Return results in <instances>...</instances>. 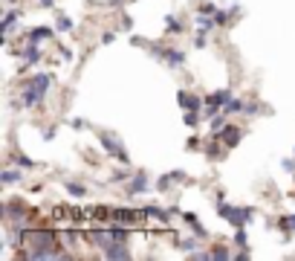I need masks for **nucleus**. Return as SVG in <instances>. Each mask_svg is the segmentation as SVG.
<instances>
[{
	"label": "nucleus",
	"mask_w": 295,
	"mask_h": 261,
	"mask_svg": "<svg viewBox=\"0 0 295 261\" xmlns=\"http://www.w3.org/2000/svg\"><path fill=\"white\" fill-rule=\"evenodd\" d=\"M226 122H229V113H223V110H220L217 116L209 119V134H212V137H217V134L226 128Z\"/></svg>",
	"instance_id": "412c9836"
},
{
	"label": "nucleus",
	"mask_w": 295,
	"mask_h": 261,
	"mask_svg": "<svg viewBox=\"0 0 295 261\" xmlns=\"http://www.w3.org/2000/svg\"><path fill=\"white\" fill-rule=\"evenodd\" d=\"M148 189H151V180H148V174H142V171H136V174H133V177L128 180V186H125V191H128V198L145 194Z\"/></svg>",
	"instance_id": "1a4fd4ad"
},
{
	"label": "nucleus",
	"mask_w": 295,
	"mask_h": 261,
	"mask_svg": "<svg viewBox=\"0 0 295 261\" xmlns=\"http://www.w3.org/2000/svg\"><path fill=\"white\" fill-rule=\"evenodd\" d=\"M209 47V32L206 29H197V35H194V49H206Z\"/></svg>",
	"instance_id": "2f4dec72"
},
{
	"label": "nucleus",
	"mask_w": 295,
	"mask_h": 261,
	"mask_svg": "<svg viewBox=\"0 0 295 261\" xmlns=\"http://www.w3.org/2000/svg\"><path fill=\"white\" fill-rule=\"evenodd\" d=\"M55 29L64 35V32H72V29H75V24H72L70 15H64V12H58V9H55Z\"/></svg>",
	"instance_id": "a211bd4d"
},
{
	"label": "nucleus",
	"mask_w": 295,
	"mask_h": 261,
	"mask_svg": "<svg viewBox=\"0 0 295 261\" xmlns=\"http://www.w3.org/2000/svg\"><path fill=\"white\" fill-rule=\"evenodd\" d=\"M61 55H64V58H61V61H70V58H72V49H67V47H61Z\"/></svg>",
	"instance_id": "a19ab883"
},
{
	"label": "nucleus",
	"mask_w": 295,
	"mask_h": 261,
	"mask_svg": "<svg viewBox=\"0 0 295 261\" xmlns=\"http://www.w3.org/2000/svg\"><path fill=\"white\" fill-rule=\"evenodd\" d=\"M102 255L110 261H130L133 258V249L128 247V241H110L105 249H102Z\"/></svg>",
	"instance_id": "423d86ee"
},
{
	"label": "nucleus",
	"mask_w": 295,
	"mask_h": 261,
	"mask_svg": "<svg viewBox=\"0 0 295 261\" xmlns=\"http://www.w3.org/2000/svg\"><path fill=\"white\" fill-rule=\"evenodd\" d=\"M107 3H110V6H122V3H125V0H107Z\"/></svg>",
	"instance_id": "79ce46f5"
},
{
	"label": "nucleus",
	"mask_w": 295,
	"mask_h": 261,
	"mask_svg": "<svg viewBox=\"0 0 295 261\" xmlns=\"http://www.w3.org/2000/svg\"><path fill=\"white\" fill-rule=\"evenodd\" d=\"M229 99H232V90H226V87H223V90H214V93H209V96H206V110H203V116H206V119L217 116V113L226 107V102H229Z\"/></svg>",
	"instance_id": "39448f33"
},
{
	"label": "nucleus",
	"mask_w": 295,
	"mask_h": 261,
	"mask_svg": "<svg viewBox=\"0 0 295 261\" xmlns=\"http://www.w3.org/2000/svg\"><path fill=\"white\" fill-rule=\"evenodd\" d=\"M177 105L182 110H197V113H203L206 110V99H200V96L191 93V90H177Z\"/></svg>",
	"instance_id": "6e6552de"
},
{
	"label": "nucleus",
	"mask_w": 295,
	"mask_h": 261,
	"mask_svg": "<svg viewBox=\"0 0 295 261\" xmlns=\"http://www.w3.org/2000/svg\"><path fill=\"white\" fill-rule=\"evenodd\" d=\"M174 183H188V177H185V171H168V174H159V177H156V191H168L171 189V186H174Z\"/></svg>",
	"instance_id": "9d476101"
},
{
	"label": "nucleus",
	"mask_w": 295,
	"mask_h": 261,
	"mask_svg": "<svg viewBox=\"0 0 295 261\" xmlns=\"http://www.w3.org/2000/svg\"><path fill=\"white\" fill-rule=\"evenodd\" d=\"M70 128H72V130H84V128H87V122L75 116V119H70Z\"/></svg>",
	"instance_id": "e433bc0d"
},
{
	"label": "nucleus",
	"mask_w": 295,
	"mask_h": 261,
	"mask_svg": "<svg viewBox=\"0 0 295 261\" xmlns=\"http://www.w3.org/2000/svg\"><path fill=\"white\" fill-rule=\"evenodd\" d=\"M24 168L18 166V168H6V171H3V174H0V186H3V189H9V186H15V183H24Z\"/></svg>",
	"instance_id": "ddd939ff"
},
{
	"label": "nucleus",
	"mask_w": 295,
	"mask_h": 261,
	"mask_svg": "<svg viewBox=\"0 0 295 261\" xmlns=\"http://www.w3.org/2000/svg\"><path fill=\"white\" fill-rule=\"evenodd\" d=\"M214 206H217V215H220L229 226H235V229L237 226H249L252 224V218H255V209H252V206H235V203H229L223 191L217 194Z\"/></svg>",
	"instance_id": "f03ea898"
},
{
	"label": "nucleus",
	"mask_w": 295,
	"mask_h": 261,
	"mask_svg": "<svg viewBox=\"0 0 295 261\" xmlns=\"http://www.w3.org/2000/svg\"><path fill=\"white\" fill-rule=\"evenodd\" d=\"M232 247H235V249H249V232H246V226H237V229H235V235H232Z\"/></svg>",
	"instance_id": "5701e85b"
},
{
	"label": "nucleus",
	"mask_w": 295,
	"mask_h": 261,
	"mask_svg": "<svg viewBox=\"0 0 295 261\" xmlns=\"http://www.w3.org/2000/svg\"><path fill=\"white\" fill-rule=\"evenodd\" d=\"M95 137H99V143H102L107 157L119 160L122 166H130V154L125 151V143L116 137V130H95Z\"/></svg>",
	"instance_id": "7ed1b4c3"
},
{
	"label": "nucleus",
	"mask_w": 295,
	"mask_h": 261,
	"mask_svg": "<svg viewBox=\"0 0 295 261\" xmlns=\"http://www.w3.org/2000/svg\"><path fill=\"white\" fill-rule=\"evenodd\" d=\"M38 6H44V9H52V12H55V0H38Z\"/></svg>",
	"instance_id": "58836bf2"
},
{
	"label": "nucleus",
	"mask_w": 295,
	"mask_h": 261,
	"mask_svg": "<svg viewBox=\"0 0 295 261\" xmlns=\"http://www.w3.org/2000/svg\"><path fill=\"white\" fill-rule=\"evenodd\" d=\"M209 258H214V261H229V258H235V252H232V247H226V244H217V247L209 249Z\"/></svg>",
	"instance_id": "aec40b11"
},
{
	"label": "nucleus",
	"mask_w": 295,
	"mask_h": 261,
	"mask_svg": "<svg viewBox=\"0 0 295 261\" xmlns=\"http://www.w3.org/2000/svg\"><path fill=\"white\" fill-rule=\"evenodd\" d=\"M113 41H116V29H105V32H102V44H113Z\"/></svg>",
	"instance_id": "72a5a7b5"
},
{
	"label": "nucleus",
	"mask_w": 295,
	"mask_h": 261,
	"mask_svg": "<svg viewBox=\"0 0 295 261\" xmlns=\"http://www.w3.org/2000/svg\"><path fill=\"white\" fill-rule=\"evenodd\" d=\"M275 226H278V229H281V232H283L286 238H289V235H295V212H292V215H281Z\"/></svg>",
	"instance_id": "4be33fe9"
},
{
	"label": "nucleus",
	"mask_w": 295,
	"mask_h": 261,
	"mask_svg": "<svg viewBox=\"0 0 295 261\" xmlns=\"http://www.w3.org/2000/svg\"><path fill=\"white\" fill-rule=\"evenodd\" d=\"M281 166L286 168V171H292V174H295V160H283Z\"/></svg>",
	"instance_id": "ea45409f"
},
{
	"label": "nucleus",
	"mask_w": 295,
	"mask_h": 261,
	"mask_svg": "<svg viewBox=\"0 0 295 261\" xmlns=\"http://www.w3.org/2000/svg\"><path fill=\"white\" fill-rule=\"evenodd\" d=\"M41 58H44V49H41V44H26V41H24V49H21V61H24V67L41 64Z\"/></svg>",
	"instance_id": "9b49d317"
},
{
	"label": "nucleus",
	"mask_w": 295,
	"mask_h": 261,
	"mask_svg": "<svg viewBox=\"0 0 295 261\" xmlns=\"http://www.w3.org/2000/svg\"><path fill=\"white\" fill-rule=\"evenodd\" d=\"M194 24H197V29H206V32H214V29H217V21H214V15H206V12H197Z\"/></svg>",
	"instance_id": "f3484780"
},
{
	"label": "nucleus",
	"mask_w": 295,
	"mask_h": 261,
	"mask_svg": "<svg viewBox=\"0 0 295 261\" xmlns=\"http://www.w3.org/2000/svg\"><path fill=\"white\" fill-rule=\"evenodd\" d=\"M182 29H185V26L179 24L174 15H165V32H168V35H179Z\"/></svg>",
	"instance_id": "c756f323"
},
{
	"label": "nucleus",
	"mask_w": 295,
	"mask_h": 261,
	"mask_svg": "<svg viewBox=\"0 0 295 261\" xmlns=\"http://www.w3.org/2000/svg\"><path fill=\"white\" fill-rule=\"evenodd\" d=\"M243 107H246V102H243V99H237V96H232V99L226 102L223 113H229V116H237V113H243Z\"/></svg>",
	"instance_id": "a878e982"
},
{
	"label": "nucleus",
	"mask_w": 295,
	"mask_h": 261,
	"mask_svg": "<svg viewBox=\"0 0 295 261\" xmlns=\"http://www.w3.org/2000/svg\"><path fill=\"white\" fill-rule=\"evenodd\" d=\"M272 107H263L260 102H246V107H243V116H269Z\"/></svg>",
	"instance_id": "b1692460"
},
{
	"label": "nucleus",
	"mask_w": 295,
	"mask_h": 261,
	"mask_svg": "<svg viewBox=\"0 0 295 261\" xmlns=\"http://www.w3.org/2000/svg\"><path fill=\"white\" fill-rule=\"evenodd\" d=\"M179 218L185 221V226H191V232H197L200 238H209V229L200 224V218H197L194 212H179Z\"/></svg>",
	"instance_id": "2eb2a0df"
},
{
	"label": "nucleus",
	"mask_w": 295,
	"mask_h": 261,
	"mask_svg": "<svg viewBox=\"0 0 295 261\" xmlns=\"http://www.w3.org/2000/svg\"><path fill=\"white\" fill-rule=\"evenodd\" d=\"M24 255H26V258H35V261L70 258V252L58 244V235H55V232H49V229H29Z\"/></svg>",
	"instance_id": "f257e3e1"
},
{
	"label": "nucleus",
	"mask_w": 295,
	"mask_h": 261,
	"mask_svg": "<svg viewBox=\"0 0 295 261\" xmlns=\"http://www.w3.org/2000/svg\"><path fill=\"white\" fill-rule=\"evenodd\" d=\"M200 119H206V116L197 113V110H182V122H185V128H197V125H200Z\"/></svg>",
	"instance_id": "cd10ccee"
},
{
	"label": "nucleus",
	"mask_w": 295,
	"mask_h": 261,
	"mask_svg": "<svg viewBox=\"0 0 295 261\" xmlns=\"http://www.w3.org/2000/svg\"><path fill=\"white\" fill-rule=\"evenodd\" d=\"M67 194H70V198H87V186H84V183H75V180H67Z\"/></svg>",
	"instance_id": "bb28decb"
},
{
	"label": "nucleus",
	"mask_w": 295,
	"mask_h": 261,
	"mask_svg": "<svg viewBox=\"0 0 295 261\" xmlns=\"http://www.w3.org/2000/svg\"><path fill=\"white\" fill-rule=\"evenodd\" d=\"M142 212L148 215V218H159V221L165 224L168 218H171V212H174V209H162V206H154V203H151V206H145Z\"/></svg>",
	"instance_id": "393cba45"
},
{
	"label": "nucleus",
	"mask_w": 295,
	"mask_h": 261,
	"mask_svg": "<svg viewBox=\"0 0 295 261\" xmlns=\"http://www.w3.org/2000/svg\"><path fill=\"white\" fill-rule=\"evenodd\" d=\"M9 163H15V166H21L24 168V171H32V168L38 166L35 160H32V157H26V154H18V151H12V154H9Z\"/></svg>",
	"instance_id": "6ab92c4d"
},
{
	"label": "nucleus",
	"mask_w": 295,
	"mask_h": 261,
	"mask_svg": "<svg viewBox=\"0 0 295 261\" xmlns=\"http://www.w3.org/2000/svg\"><path fill=\"white\" fill-rule=\"evenodd\" d=\"M55 134H58V130L52 128V125H49V128H44V130H41V137H44L47 143H52V140H55Z\"/></svg>",
	"instance_id": "f704fd0d"
},
{
	"label": "nucleus",
	"mask_w": 295,
	"mask_h": 261,
	"mask_svg": "<svg viewBox=\"0 0 295 261\" xmlns=\"http://www.w3.org/2000/svg\"><path fill=\"white\" fill-rule=\"evenodd\" d=\"M217 9H220V6H214L212 0H209V3H200V12H206V15H214Z\"/></svg>",
	"instance_id": "c9c22d12"
},
{
	"label": "nucleus",
	"mask_w": 295,
	"mask_h": 261,
	"mask_svg": "<svg viewBox=\"0 0 295 261\" xmlns=\"http://www.w3.org/2000/svg\"><path fill=\"white\" fill-rule=\"evenodd\" d=\"M21 18H24V12H21V9H6V15H3V24H0V26H3V32L9 35V32L15 29V24H18Z\"/></svg>",
	"instance_id": "dca6fc26"
},
{
	"label": "nucleus",
	"mask_w": 295,
	"mask_h": 261,
	"mask_svg": "<svg viewBox=\"0 0 295 261\" xmlns=\"http://www.w3.org/2000/svg\"><path fill=\"white\" fill-rule=\"evenodd\" d=\"M226 154H229V148L217 137H212V143H206V157L209 160H226Z\"/></svg>",
	"instance_id": "4468645a"
},
{
	"label": "nucleus",
	"mask_w": 295,
	"mask_h": 261,
	"mask_svg": "<svg viewBox=\"0 0 295 261\" xmlns=\"http://www.w3.org/2000/svg\"><path fill=\"white\" fill-rule=\"evenodd\" d=\"M203 238L197 235V232H194V235H185V238H177V244H174V247L179 249V252H185V255H191V252H197V249L203 247L200 244Z\"/></svg>",
	"instance_id": "f8f14e48"
},
{
	"label": "nucleus",
	"mask_w": 295,
	"mask_h": 261,
	"mask_svg": "<svg viewBox=\"0 0 295 261\" xmlns=\"http://www.w3.org/2000/svg\"><path fill=\"white\" fill-rule=\"evenodd\" d=\"M130 177H133V171H128V168H116V171L110 174V180H107V183H128Z\"/></svg>",
	"instance_id": "7c9ffc66"
},
{
	"label": "nucleus",
	"mask_w": 295,
	"mask_h": 261,
	"mask_svg": "<svg viewBox=\"0 0 295 261\" xmlns=\"http://www.w3.org/2000/svg\"><path fill=\"white\" fill-rule=\"evenodd\" d=\"M6 3H9V0H6Z\"/></svg>",
	"instance_id": "37998d69"
},
{
	"label": "nucleus",
	"mask_w": 295,
	"mask_h": 261,
	"mask_svg": "<svg viewBox=\"0 0 295 261\" xmlns=\"http://www.w3.org/2000/svg\"><path fill=\"white\" fill-rule=\"evenodd\" d=\"M119 24H122V29H133V18L128 12H119Z\"/></svg>",
	"instance_id": "473e14b6"
},
{
	"label": "nucleus",
	"mask_w": 295,
	"mask_h": 261,
	"mask_svg": "<svg viewBox=\"0 0 295 261\" xmlns=\"http://www.w3.org/2000/svg\"><path fill=\"white\" fill-rule=\"evenodd\" d=\"M52 35H58L55 26H32V29H24V41L26 44H47Z\"/></svg>",
	"instance_id": "0eeeda50"
},
{
	"label": "nucleus",
	"mask_w": 295,
	"mask_h": 261,
	"mask_svg": "<svg viewBox=\"0 0 295 261\" xmlns=\"http://www.w3.org/2000/svg\"><path fill=\"white\" fill-rule=\"evenodd\" d=\"M235 9H240V6H235ZM235 9H217V12H214L217 26H229L232 24V12H235Z\"/></svg>",
	"instance_id": "c85d7f7f"
},
{
	"label": "nucleus",
	"mask_w": 295,
	"mask_h": 261,
	"mask_svg": "<svg viewBox=\"0 0 295 261\" xmlns=\"http://www.w3.org/2000/svg\"><path fill=\"white\" fill-rule=\"evenodd\" d=\"M243 137H246V128H243V125H237V122H226V128L217 134V140H220L229 151L243 143Z\"/></svg>",
	"instance_id": "20e7f679"
},
{
	"label": "nucleus",
	"mask_w": 295,
	"mask_h": 261,
	"mask_svg": "<svg viewBox=\"0 0 295 261\" xmlns=\"http://www.w3.org/2000/svg\"><path fill=\"white\" fill-rule=\"evenodd\" d=\"M200 145H203V140H200V137H191L188 143H185V148H191V151H197Z\"/></svg>",
	"instance_id": "4c0bfd02"
}]
</instances>
